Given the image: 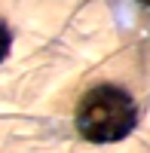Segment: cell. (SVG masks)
<instances>
[{"instance_id":"cell-1","label":"cell","mask_w":150,"mask_h":153,"mask_svg":"<svg viewBox=\"0 0 150 153\" xmlns=\"http://www.w3.org/2000/svg\"><path fill=\"white\" fill-rule=\"evenodd\" d=\"M138 126V104L120 86H95L83 95L77 107V129L92 144H114L135 132Z\"/></svg>"},{"instance_id":"cell-2","label":"cell","mask_w":150,"mask_h":153,"mask_svg":"<svg viewBox=\"0 0 150 153\" xmlns=\"http://www.w3.org/2000/svg\"><path fill=\"white\" fill-rule=\"evenodd\" d=\"M9 43H12V34H9V28L3 22H0V61L6 58V52H9Z\"/></svg>"}]
</instances>
